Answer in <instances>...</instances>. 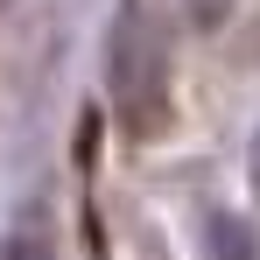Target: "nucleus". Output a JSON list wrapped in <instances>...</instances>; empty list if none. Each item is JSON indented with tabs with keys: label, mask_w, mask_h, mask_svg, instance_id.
<instances>
[{
	"label": "nucleus",
	"mask_w": 260,
	"mask_h": 260,
	"mask_svg": "<svg viewBox=\"0 0 260 260\" xmlns=\"http://www.w3.org/2000/svg\"><path fill=\"white\" fill-rule=\"evenodd\" d=\"M0 260H56V232H49V204H28V211L7 225V246Z\"/></svg>",
	"instance_id": "obj_1"
},
{
	"label": "nucleus",
	"mask_w": 260,
	"mask_h": 260,
	"mask_svg": "<svg viewBox=\"0 0 260 260\" xmlns=\"http://www.w3.org/2000/svg\"><path fill=\"white\" fill-rule=\"evenodd\" d=\"M232 7H239V0H183V21L211 36V28H225V14H232Z\"/></svg>",
	"instance_id": "obj_2"
},
{
	"label": "nucleus",
	"mask_w": 260,
	"mask_h": 260,
	"mask_svg": "<svg viewBox=\"0 0 260 260\" xmlns=\"http://www.w3.org/2000/svg\"><path fill=\"white\" fill-rule=\"evenodd\" d=\"M253 190H260V141H253Z\"/></svg>",
	"instance_id": "obj_3"
}]
</instances>
